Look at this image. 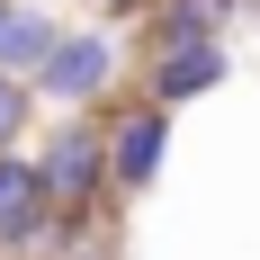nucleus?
<instances>
[{
	"mask_svg": "<svg viewBox=\"0 0 260 260\" xmlns=\"http://www.w3.org/2000/svg\"><path fill=\"white\" fill-rule=\"evenodd\" d=\"M126 72H135V45L117 36V27H72L63 45H54V63L36 72V99L54 108V117H108V108L126 99Z\"/></svg>",
	"mask_w": 260,
	"mask_h": 260,
	"instance_id": "nucleus-1",
	"label": "nucleus"
},
{
	"mask_svg": "<svg viewBox=\"0 0 260 260\" xmlns=\"http://www.w3.org/2000/svg\"><path fill=\"white\" fill-rule=\"evenodd\" d=\"M36 171H45L63 224H90V215L117 198V180H108V126L99 117H54L45 144H36Z\"/></svg>",
	"mask_w": 260,
	"mask_h": 260,
	"instance_id": "nucleus-2",
	"label": "nucleus"
},
{
	"mask_svg": "<svg viewBox=\"0 0 260 260\" xmlns=\"http://www.w3.org/2000/svg\"><path fill=\"white\" fill-rule=\"evenodd\" d=\"M99 126H108V180H117V198H144L171 171V108H153L144 90H126Z\"/></svg>",
	"mask_w": 260,
	"mask_h": 260,
	"instance_id": "nucleus-3",
	"label": "nucleus"
},
{
	"mask_svg": "<svg viewBox=\"0 0 260 260\" xmlns=\"http://www.w3.org/2000/svg\"><path fill=\"white\" fill-rule=\"evenodd\" d=\"M234 81V45H180V54H153V63H135V90L153 108H198V99H215Z\"/></svg>",
	"mask_w": 260,
	"mask_h": 260,
	"instance_id": "nucleus-4",
	"label": "nucleus"
},
{
	"mask_svg": "<svg viewBox=\"0 0 260 260\" xmlns=\"http://www.w3.org/2000/svg\"><path fill=\"white\" fill-rule=\"evenodd\" d=\"M234 18H242V0H161L135 27V63L180 54V45H234Z\"/></svg>",
	"mask_w": 260,
	"mask_h": 260,
	"instance_id": "nucleus-5",
	"label": "nucleus"
},
{
	"mask_svg": "<svg viewBox=\"0 0 260 260\" xmlns=\"http://www.w3.org/2000/svg\"><path fill=\"white\" fill-rule=\"evenodd\" d=\"M63 36H72V27L54 18L45 0H9V9H0V72H9V81H36Z\"/></svg>",
	"mask_w": 260,
	"mask_h": 260,
	"instance_id": "nucleus-6",
	"label": "nucleus"
},
{
	"mask_svg": "<svg viewBox=\"0 0 260 260\" xmlns=\"http://www.w3.org/2000/svg\"><path fill=\"white\" fill-rule=\"evenodd\" d=\"M36 108H45V99H36V81H9V72H0V153H18V144H27V117H36Z\"/></svg>",
	"mask_w": 260,
	"mask_h": 260,
	"instance_id": "nucleus-7",
	"label": "nucleus"
},
{
	"mask_svg": "<svg viewBox=\"0 0 260 260\" xmlns=\"http://www.w3.org/2000/svg\"><path fill=\"white\" fill-rule=\"evenodd\" d=\"M90 9H99V27H144L161 0H90Z\"/></svg>",
	"mask_w": 260,
	"mask_h": 260,
	"instance_id": "nucleus-8",
	"label": "nucleus"
},
{
	"mask_svg": "<svg viewBox=\"0 0 260 260\" xmlns=\"http://www.w3.org/2000/svg\"><path fill=\"white\" fill-rule=\"evenodd\" d=\"M242 9H260V0H242Z\"/></svg>",
	"mask_w": 260,
	"mask_h": 260,
	"instance_id": "nucleus-9",
	"label": "nucleus"
},
{
	"mask_svg": "<svg viewBox=\"0 0 260 260\" xmlns=\"http://www.w3.org/2000/svg\"><path fill=\"white\" fill-rule=\"evenodd\" d=\"M0 9H9V0H0Z\"/></svg>",
	"mask_w": 260,
	"mask_h": 260,
	"instance_id": "nucleus-10",
	"label": "nucleus"
}]
</instances>
